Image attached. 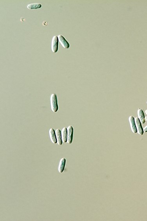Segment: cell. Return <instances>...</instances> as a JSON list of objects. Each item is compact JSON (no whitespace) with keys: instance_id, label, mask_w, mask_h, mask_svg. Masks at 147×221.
<instances>
[{"instance_id":"1","label":"cell","mask_w":147,"mask_h":221,"mask_svg":"<svg viewBox=\"0 0 147 221\" xmlns=\"http://www.w3.org/2000/svg\"><path fill=\"white\" fill-rule=\"evenodd\" d=\"M51 109L52 112H56L58 109L57 96L55 94H52L50 97Z\"/></svg>"},{"instance_id":"2","label":"cell","mask_w":147,"mask_h":221,"mask_svg":"<svg viewBox=\"0 0 147 221\" xmlns=\"http://www.w3.org/2000/svg\"><path fill=\"white\" fill-rule=\"evenodd\" d=\"M58 38L56 36L53 37L52 41L51 49L54 53L57 52L58 49Z\"/></svg>"},{"instance_id":"3","label":"cell","mask_w":147,"mask_h":221,"mask_svg":"<svg viewBox=\"0 0 147 221\" xmlns=\"http://www.w3.org/2000/svg\"><path fill=\"white\" fill-rule=\"evenodd\" d=\"M134 121H135V124H136V128H137V131L138 133L140 135H142L144 134V131L142 126V123L140 121V120L138 117H136L134 118Z\"/></svg>"},{"instance_id":"4","label":"cell","mask_w":147,"mask_h":221,"mask_svg":"<svg viewBox=\"0 0 147 221\" xmlns=\"http://www.w3.org/2000/svg\"><path fill=\"white\" fill-rule=\"evenodd\" d=\"M67 142L68 144L72 143L73 140V128L72 126H69L67 128Z\"/></svg>"},{"instance_id":"5","label":"cell","mask_w":147,"mask_h":221,"mask_svg":"<svg viewBox=\"0 0 147 221\" xmlns=\"http://www.w3.org/2000/svg\"><path fill=\"white\" fill-rule=\"evenodd\" d=\"M58 40L62 46L65 49H69L70 47V44L68 41L66 40L65 38L62 35H59Z\"/></svg>"},{"instance_id":"6","label":"cell","mask_w":147,"mask_h":221,"mask_svg":"<svg viewBox=\"0 0 147 221\" xmlns=\"http://www.w3.org/2000/svg\"><path fill=\"white\" fill-rule=\"evenodd\" d=\"M129 121L130 122V125L131 128V131L133 133L135 134L137 132V128L135 124V121H134V118L132 116H130L129 117Z\"/></svg>"},{"instance_id":"7","label":"cell","mask_w":147,"mask_h":221,"mask_svg":"<svg viewBox=\"0 0 147 221\" xmlns=\"http://www.w3.org/2000/svg\"><path fill=\"white\" fill-rule=\"evenodd\" d=\"M49 134L50 139L52 142L54 144H56L57 142V139H56L55 132L53 128H51L49 130Z\"/></svg>"},{"instance_id":"8","label":"cell","mask_w":147,"mask_h":221,"mask_svg":"<svg viewBox=\"0 0 147 221\" xmlns=\"http://www.w3.org/2000/svg\"><path fill=\"white\" fill-rule=\"evenodd\" d=\"M137 114L138 116V118L140 120V121L142 124L144 123L145 122V115L144 112L142 111L141 109H139L137 111Z\"/></svg>"},{"instance_id":"9","label":"cell","mask_w":147,"mask_h":221,"mask_svg":"<svg viewBox=\"0 0 147 221\" xmlns=\"http://www.w3.org/2000/svg\"><path fill=\"white\" fill-rule=\"evenodd\" d=\"M55 133L56 134V139H57V143L59 145H61L62 144L63 141L62 139L61 130L60 129H57L56 130Z\"/></svg>"},{"instance_id":"10","label":"cell","mask_w":147,"mask_h":221,"mask_svg":"<svg viewBox=\"0 0 147 221\" xmlns=\"http://www.w3.org/2000/svg\"><path fill=\"white\" fill-rule=\"evenodd\" d=\"M66 161L65 159L64 158H62L60 160L58 167V171L59 173H62L64 171Z\"/></svg>"},{"instance_id":"11","label":"cell","mask_w":147,"mask_h":221,"mask_svg":"<svg viewBox=\"0 0 147 221\" xmlns=\"http://www.w3.org/2000/svg\"><path fill=\"white\" fill-rule=\"evenodd\" d=\"M62 139L63 142L66 143L67 142V129L66 127H64L61 132Z\"/></svg>"},{"instance_id":"12","label":"cell","mask_w":147,"mask_h":221,"mask_svg":"<svg viewBox=\"0 0 147 221\" xmlns=\"http://www.w3.org/2000/svg\"><path fill=\"white\" fill-rule=\"evenodd\" d=\"M41 4L40 3H35V4H29L27 5V8L29 9H37L40 8L41 7Z\"/></svg>"},{"instance_id":"13","label":"cell","mask_w":147,"mask_h":221,"mask_svg":"<svg viewBox=\"0 0 147 221\" xmlns=\"http://www.w3.org/2000/svg\"><path fill=\"white\" fill-rule=\"evenodd\" d=\"M143 130H144V132H145V133H146V132H147V125L144 128V129H143Z\"/></svg>"},{"instance_id":"14","label":"cell","mask_w":147,"mask_h":221,"mask_svg":"<svg viewBox=\"0 0 147 221\" xmlns=\"http://www.w3.org/2000/svg\"><path fill=\"white\" fill-rule=\"evenodd\" d=\"M145 121H147V116L145 117Z\"/></svg>"},{"instance_id":"15","label":"cell","mask_w":147,"mask_h":221,"mask_svg":"<svg viewBox=\"0 0 147 221\" xmlns=\"http://www.w3.org/2000/svg\"><path fill=\"white\" fill-rule=\"evenodd\" d=\"M145 113L146 114V115H147V110H145Z\"/></svg>"},{"instance_id":"16","label":"cell","mask_w":147,"mask_h":221,"mask_svg":"<svg viewBox=\"0 0 147 221\" xmlns=\"http://www.w3.org/2000/svg\"></svg>"}]
</instances>
